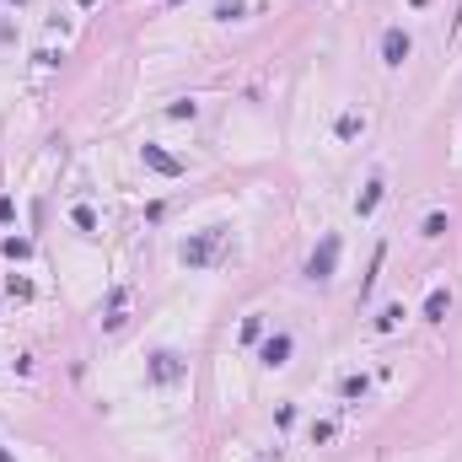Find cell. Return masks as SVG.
<instances>
[{"mask_svg":"<svg viewBox=\"0 0 462 462\" xmlns=\"http://www.w3.org/2000/svg\"><path fill=\"white\" fill-rule=\"evenodd\" d=\"M403 323V301H392V306H382V317H377V333H392Z\"/></svg>","mask_w":462,"mask_h":462,"instance_id":"cell-10","label":"cell"},{"mask_svg":"<svg viewBox=\"0 0 462 462\" xmlns=\"http://www.w3.org/2000/svg\"><path fill=\"white\" fill-rule=\"evenodd\" d=\"M409 49H414V43H409L403 27H387V33H382V60H387V65H403V60H409Z\"/></svg>","mask_w":462,"mask_h":462,"instance_id":"cell-3","label":"cell"},{"mask_svg":"<svg viewBox=\"0 0 462 462\" xmlns=\"http://www.w3.org/2000/svg\"><path fill=\"white\" fill-rule=\"evenodd\" d=\"M215 242H220V231H205V237H194V242H183L178 258H183L188 269H205L210 258H215Z\"/></svg>","mask_w":462,"mask_h":462,"instance_id":"cell-2","label":"cell"},{"mask_svg":"<svg viewBox=\"0 0 462 462\" xmlns=\"http://www.w3.org/2000/svg\"><path fill=\"white\" fill-rule=\"evenodd\" d=\"M355 134H365V113H344L339 119V140H355Z\"/></svg>","mask_w":462,"mask_h":462,"instance_id":"cell-11","label":"cell"},{"mask_svg":"<svg viewBox=\"0 0 462 462\" xmlns=\"http://www.w3.org/2000/svg\"><path fill=\"white\" fill-rule=\"evenodd\" d=\"M81 6H97V0H81Z\"/></svg>","mask_w":462,"mask_h":462,"instance_id":"cell-19","label":"cell"},{"mask_svg":"<svg viewBox=\"0 0 462 462\" xmlns=\"http://www.w3.org/2000/svg\"><path fill=\"white\" fill-rule=\"evenodd\" d=\"M0 462H16V457H11V451H6V446H0Z\"/></svg>","mask_w":462,"mask_h":462,"instance_id":"cell-18","label":"cell"},{"mask_svg":"<svg viewBox=\"0 0 462 462\" xmlns=\"http://www.w3.org/2000/svg\"><path fill=\"white\" fill-rule=\"evenodd\" d=\"M108 328H124V291H113L108 296V317H102Z\"/></svg>","mask_w":462,"mask_h":462,"instance_id":"cell-12","label":"cell"},{"mask_svg":"<svg viewBox=\"0 0 462 462\" xmlns=\"http://www.w3.org/2000/svg\"><path fill=\"white\" fill-rule=\"evenodd\" d=\"M333 269H339V231H323V242L312 247V258H306V280H333Z\"/></svg>","mask_w":462,"mask_h":462,"instance_id":"cell-1","label":"cell"},{"mask_svg":"<svg viewBox=\"0 0 462 462\" xmlns=\"http://www.w3.org/2000/svg\"><path fill=\"white\" fill-rule=\"evenodd\" d=\"M215 16L231 22V16H242V0H215Z\"/></svg>","mask_w":462,"mask_h":462,"instance_id":"cell-16","label":"cell"},{"mask_svg":"<svg viewBox=\"0 0 462 462\" xmlns=\"http://www.w3.org/2000/svg\"><path fill=\"white\" fill-rule=\"evenodd\" d=\"M172 6H178V0H172Z\"/></svg>","mask_w":462,"mask_h":462,"instance_id":"cell-20","label":"cell"},{"mask_svg":"<svg viewBox=\"0 0 462 462\" xmlns=\"http://www.w3.org/2000/svg\"><path fill=\"white\" fill-rule=\"evenodd\" d=\"M377 205H382V178H371V183H365V194H360V205H355V210H360V215H371Z\"/></svg>","mask_w":462,"mask_h":462,"instance_id":"cell-9","label":"cell"},{"mask_svg":"<svg viewBox=\"0 0 462 462\" xmlns=\"http://www.w3.org/2000/svg\"><path fill=\"white\" fill-rule=\"evenodd\" d=\"M151 371H156V382H172L183 365H178V355H172V350H156V355H151Z\"/></svg>","mask_w":462,"mask_h":462,"instance_id":"cell-7","label":"cell"},{"mask_svg":"<svg viewBox=\"0 0 462 462\" xmlns=\"http://www.w3.org/2000/svg\"><path fill=\"white\" fill-rule=\"evenodd\" d=\"M291 350H296V339H291V333H269L258 355H264V365H285V360H291Z\"/></svg>","mask_w":462,"mask_h":462,"instance_id":"cell-5","label":"cell"},{"mask_svg":"<svg viewBox=\"0 0 462 462\" xmlns=\"http://www.w3.org/2000/svg\"><path fill=\"white\" fill-rule=\"evenodd\" d=\"M446 312H451V291L436 285V291L425 296V323H446Z\"/></svg>","mask_w":462,"mask_h":462,"instance_id":"cell-6","label":"cell"},{"mask_svg":"<svg viewBox=\"0 0 462 462\" xmlns=\"http://www.w3.org/2000/svg\"><path fill=\"white\" fill-rule=\"evenodd\" d=\"M16 6H22V0H16Z\"/></svg>","mask_w":462,"mask_h":462,"instance_id":"cell-21","label":"cell"},{"mask_svg":"<svg viewBox=\"0 0 462 462\" xmlns=\"http://www.w3.org/2000/svg\"><path fill=\"white\" fill-rule=\"evenodd\" d=\"M6 296H16V301H27V296H33V280H22V274H11V280H6Z\"/></svg>","mask_w":462,"mask_h":462,"instance_id":"cell-14","label":"cell"},{"mask_svg":"<svg viewBox=\"0 0 462 462\" xmlns=\"http://www.w3.org/2000/svg\"><path fill=\"white\" fill-rule=\"evenodd\" d=\"M70 220H75L81 231H97V210H92V205H75V210H70Z\"/></svg>","mask_w":462,"mask_h":462,"instance_id":"cell-13","label":"cell"},{"mask_svg":"<svg viewBox=\"0 0 462 462\" xmlns=\"http://www.w3.org/2000/svg\"><path fill=\"white\" fill-rule=\"evenodd\" d=\"M140 156H146V167H151V172H161V178H183V161L172 156V151H161V146H146Z\"/></svg>","mask_w":462,"mask_h":462,"instance_id":"cell-4","label":"cell"},{"mask_svg":"<svg viewBox=\"0 0 462 462\" xmlns=\"http://www.w3.org/2000/svg\"><path fill=\"white\" fill-rule=\"evenodd\" d=\"M425 237H446V215H441V210H436V215H425Z\"/></svg>","mask_w":462,"mask_h":462,"instance_id":"cell-17","label":"cell"},{"mask_svg":"<svg viewBox=\"0 0 462 462\" xmlns=\"http://www.w3.org/2000/svg\"><path fill=\"white\" fill-rule=\"evenodd\" d=\"M0 253L11 258V264H22V258H33V242H27V237H6V242H0Z\"/></svg>","mask_w":462,"mask_h":462,"instance_id":"cell-8","label":"cell"},{"mask_svg":"<svg viewBox=\"0 0 462 462\" xmlns=\"http://www.w3.org/2000/svg\"><path fill=\"white\" fill-rule=\"evenodd\" d=\"M365 392H371L365 377H344V398H365Z\"/></svg>","mask_w":462,"mask_h":462,"instance_id":"cell-15","label":"cell"}]
</instances>
